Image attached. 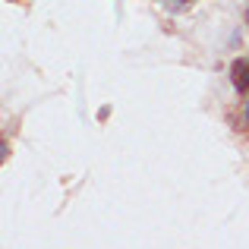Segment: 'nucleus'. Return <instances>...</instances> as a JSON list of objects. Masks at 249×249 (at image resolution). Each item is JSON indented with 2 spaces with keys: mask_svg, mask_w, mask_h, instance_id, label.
<instances>
[{
  "mask_svg": "<svg viewBox=\"0 0 249 249\" xmlns=\"http://www.w3.org/2000/svg\"><path fill=\"white\" fill-rule=\"evenodd\" d=\"M246 117H249V104H246Z\"/></svg>",
  "mask_w": 249,
  "mask_h": 249,
  "instance_id": "7ed1b4c3",
  "label": "nucleus"
},
{
  "mask_svg": "<svg viewBox=\"0 0 249 249\" xmlns=\"http://www.w3.org/2000/svg\"><path fill=\"white\" fill-rule=\"evenodd\" d=\"M246 22H249V10H246Z\"/></svg>",
  "mask_w": 249,
  "mask_h": 249,
  "instance_id": "f03ea898",
  "label": "nucleus"
},
{
  "mask_svg": "<svg viewBox=\"0 0 249 249\" xmlns=\"http://www.w3.org/2000/svg\"><path fill=\"white\" fill-rule=\"evenodd\" d=\"M231 79H233V89L237 91H249V60H233Z\"/></svg>",
  "mask_w": 249,
  "mask_h": 249,
  "instance_id": "f257e3e1",
  "label": "nucleus"
}]
</instances>
